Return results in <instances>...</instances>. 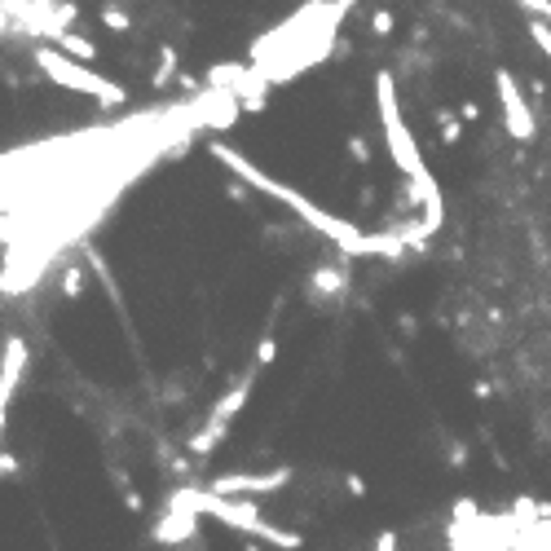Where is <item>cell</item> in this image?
<instances>
[{"label":"cell","instance_id":"1","mask_svg":"<svg viewBox=\"0 0 551 551\" xmlns=\"http://www.w3.org/2000/svg\"><path fill=\"white\" fill-rule=\"evenodd\" d=\"M168 503H181V508H190V512H199V517L221 520V525H230V529H239V534H256V538H265V543H274V547H282V551H300V547H305V538H300V534L270 525V520L256 512V503L212 494L207 485H181V489H173V499H168Z\"/></svg>","mask_w":551,"mask_h":551},{"label":"cell","instance_id":"2","mask_svg":"<svg viewBox=\"0 0 551 551\" xmlns=\"http://www.w3.org/2000/svg\"><path fill=\"white\" fill-rule=\"evenodd\" d=\"M199 512H190V508H181V503H168V512L164 520L155 525V538L164 543V547H181V543H190L195 534H199Z\"/></svg>","mask_w":551,"mask_h":551},{"label":"cell","instance_id":"3","mask_svg":"<svg viewBox=\"0 0 551 551\" xmlns=\"http://www.w3.org/2000/svg\"><path fill=\"white\" fill-rule=\"evenodd\" d=\"M247 393H252V379H242L239 388H230L221 402H216V411H212V419H221V423H230L234 414L242 411V402H247Z\"/></svg>","mask_w":551,"mask_h":551},{"label":"cell","instance_id":"4","mask_svg":"<svg viewBox=\"0 0 551 551\" xmlns=\"http://www.w3.org/2000/svg\"><path fill=\"white\" fill-rule=\"evenodd\" d=\"M247 551H265V547H256V543H247Z\"/></svg>","mask_w":551,"mask_h":551}]
</instances>
